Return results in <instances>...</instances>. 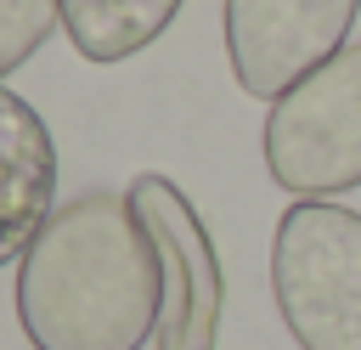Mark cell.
Wrapping results in <instances>:
<instances>
[{
  "instance_id": "1",
  "label": "cell",
  "mask_w": 361,
  "mask_h": 350,
  "mask_svg": "<svg viewBox=\"0 0 361 350\" xmlns=\"http://www.w3.org/2000/svg\"><path fill=\"white\" fill-rule=\"evenodd\" d=\"M158 316V248L124 192H79L17 260V327L34 350H141Z\"/></svg>"
},
{
  "instance_id": "2",
  "label": "cell",
  "mask_w": 361,
  "mask_h": 350,
  "mask_svg": "<svg viewBox=\"0 0 361 350\" xmlns=\"http://www.w3.org/2000/svg\"><path fill=\"white\" fill-rule=\"evenodd\" d=\"M271 294L299 350H361V215L327 198L282 209Z\"/></svg>"
},
{
  "instance_id": "3",
  "label": "cell",
  "mask_w": 361,
  "mask_h": 350,
  "mask_svg": "<svg viewBox=\"0 0 361 350\" xmlns=\"http://www.w3.org/2000/svg\"><path fill=\"white\" fill-rule=\"evenodd\" d=\"M265 169L299 198L361 186V45H344L271 102Z\"/></svg>"
},
{
  "instance_id": "4",
  "label": "cell",
  "mask_w": 361,
  "mask_h": 350,
  "mask_svg": "<svg viewBox=\"0 0 361 350\" xmlns=\"http://www.w3.org/2000/svg\"><path fill=\"white\" fill-rule=\"evenodd\" d=\"M130 209L141 231L158 248L164 271V316L152 350H214L220 344V310H226V277L214 260V243L192 209V198L169 175H135L130 181Z\"/></svg>"
},
{
  "instance_id": "5",
  "label": "cell",
  "mask_w": 361,
  "mask_h": 350,
  "mask_svg": "<svg viewBox=\"0 0 361 350\" xmlns=\"http://www.w3.org/2000/svg\"><path fill=\"white\" fill-rule=\"evenodd\" d=\"M361 0H226V56L248 96L276 102L327 56L344 51Z\"/></svg>"
},
{
  "instance_id": "6",
  "label": "cell",
  "mask_w": 361,
  "mask_h": 350,
  "mask_svg": "<svg viewBox=\"0 0 361 350\" xmlns=\"http://www.w3.org/2000/svg\"><path fill=\"white\" fill-rule=\"evenodd\" d=\"M56 141L34 102L0 85V265L23 260L56 215Z\"/></svg>"
},
{
  "instance_id": "7",
  "label": "cell",
  "mask_w": 361,
  "mask_h": 350,
  "mask_svg": "<svg viewBox=\"0 0 361 350\" xmlns=\"http://www.w3.org/2000/svg\"><path fill=\"white\" fill-rule=\"evenodd\" d=\"M186 0H56L62 34L73 40V51L96 68L141 56L180 11Z\"/></svg>"
},
{
  "instance_id": "8",
  "label": "cell",
  "mask_w": 361,
  "mask_h": 350,
  "mask_svg": "<svg viewBox=\"0 0 361 350\" xmlns=\"http://www.w3.org/2000/svg\"><path fill=\"white\" fill-rule=\"evenodd\" d=\"M56 0H0V79L17 73L56 28Z\"/></svg>"
}]
</instances>
